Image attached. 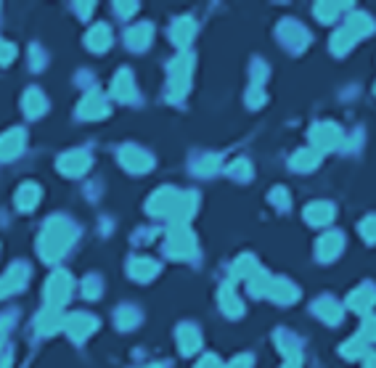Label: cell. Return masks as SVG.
<instances>
[{"label":"cell","mask_w":376,"mask_h":368,"mask_svg":"<svg viewBox=\"0 0 376 368\" xmlns=\"http://www.w3.org/2000/svg\"><path fill=\"white\" fill-rule=\"evenodd\" d=\"M331 215H334V209H331L329 204H323V202L310 204L307 209H305V218H307V222H313V225H323V222H329Z\"/></svg>","instance_id":"ffe728a7"},{"label":"cell","mask_w":376,"mask_h":368,"mask_svg":"<svg viewBox=\"0 0 376 368\" xmlns=\"http://www.w3.org/2000/svg\"><path fill=\"white\" fill-rule=\"evenodd\" d=\"M16 48L11 43H6V40H0V64H8V61L14 59Z\"/></svg>","instance_id":"f1b7e54d"},{"label":"cell","mask_w":376,"mask_h":368,"mask_svg":"<svg viewBox=\"0 0 376 368\" xmlns=\"http://www.w3.org/2000/svg\"><path fill=\"white\" fill-rule=\"evenodd\" d=\"M3 281V289H6V295H11V292H19L21 286H24V281H27V270L21 265H14L8 273H6V279Z\"/></svg>","instance_id":"d6986e66"},{"label":"cell","mask_w":376,"mask_h":368,"mask_svg":"<svg viewBox=\"0 0 376 368\" xmlns=\"http://www.w3.org/2000/svg\"><path fill=\"white\" fill-rule=\"evenodd\" d=\"M120 159H122V164H125L127 170H133V173H143V170H149L151 164H154L149 154H146V151H141L138 146L122 148Z\"/></svg>","instance_id":"8992f818"},{"label":"cell","mask_w":376,"mask_h":368,"mask_svg":"<svg viewBox=\"0 0 376 368\" xmlns=\"http://www.w3.org/2000/svg\"><path fill=\"white\" fill-rule=\"evenodd\" d=\"M85 43H88L91 51H98V53H101V51H106V48L111 45V32L106 30L104 24H98V27H93L91 35L85 37Z\"/></svg>","instance_id":"2e32d148"},{"label":"cell","mask_w":376,"mask_h":368,"mask_svg":"<svg viewBox=\"0 0 376 368\" xmlns=\"http://www.w3.org/2000/svg\"><path fill=\"white\" fill-rule=\"evenodd\" d=\"M316 164H318L316 151H300V154L294 157L292 167H294V170H310V167H316Z\"/></svg>","instance_id":"484cf974"},{"label":"cell","mask_w":376,"mask_h":368,"mask_svg":"<svg viewBox=\"0 0 376 368\" xmlns=\"http://www.w3.org/2000/svg\"><path fill=\"white\" fill-rule=\"evenodd\" d=\"M117 8H122V14H130V11H136V6H130V3H117Z\"/></svg>","instance_id":"d590c367"},{"label":"cell","mask_w":376,"mask_h":368,"mask_svg":"<svg viewBox=\"0 0 376 368\" xmlns=\"http://www.w3.org/2000/svg\"><path fill=\"white\" fill-rule=\"evenodd\" d=\"M172 37L181 45H186L194 37V21H191V19H178L175 27H172Z\"/></svg>","instance_id":"7402d4cb"},{"label":"cell","mask_w":376,"mask_h":368,"mask_svg":"<svg viewBox=\"0 0 376 368\" xmlns=\"http://www.w3.org/2000/svg\"><path fill=\"white\" fill-rule=\"evenodd\" d=\"M361 234L368 238V241H376V218H371V220H366L361 225Z\"/></svg>","instance_id":"f546056e"},{"label":"cell","mask_w":376,"mask_h":368,"mask_svg":"<svg viewBox=\"0 0 376 368\" xmlns=\"http://www.w3.org/2000/svg\"><path fill=\"white\" fill-rule=\"evenodd\" d=\"M154 273H156V265H154L151 260H136V263L130 265V276H133V279H138V281L151 279Z\"/></svg>","instance_id":"603a6c76"},{"label":"cell","mask_w":376,"mask_h":368,"mask_svg":"<svg viewBox=\"0 0 376 368\" xmlns=\"http://www.w3.org/2000/svg\"><path fill=\"white\" fill-rule=\"evenodd\" d=\"M368 368H376V355L371 358V360H368Z\"/></svg>","instance_id":"8d00e7d4"},{"label":"cell","mask_w":376,"mask_h":368,"mask_svg":"<svg viewBox=\"0 0 376 368\" xmlns=\"http://www.w3.org/2000/svg\"><path fill=\"white\" fill-rule=\"evenodd\" d=\"M199 368H220V360H217L215 355H204L202 363H199Z\"/></svg>","instance_id":"1f68e13d"},{"label":"cell","mask_w":376,"mask_h":368,"mask_svg":"<svg viewBox=\"0 0 376 368\" xmlns=\"http://www.w3.org/2000/svg\"><path fill=\"white\" fill-rule=\"evenodd\" d=\"M368 30H371V19H368V16H363V14H352L345 30H339L337 35H334V43L331 45H334V51H347V48L355 43L358 37L368 35Z\"/></svg>","instance_id":"7a4b0ae2"},{"label":"cell","mask_w":376,"mask_h":368,"mask_svg":"<svg viewBox=\"0 0 376 368\" xmlns=\"http://www.w3.org/2000/svg\"><path fill=\"white\" fill-rule=\"evenodd\" d=\"M24 112H27V117H40L43 112L48 109V101H46V96L40 93L37 88H32L27 96H24Z\"/></svg>","instance_id":"4fadbf2b"},{"label":"cell","mask_w":376,"mask_h":368,"mask_svg":"<svg viewBox=\"0 0 376 368\" xmlns=\"http://www.w3.org/2000/svg\"><path fill=\"white\" fill-rule=\"evenodd\" d=\"M37 328H40V334H53L56 328H64V318L59 315V310L56 308L43 310L40 318H37Z\"/></svg>","instance_id":"9a60e30c"},{"label":"cell","mask_w":376,"mask_h":368,"mask_svg":"<svg viewBox=\"0 0 376 368\" xmlns=\"http://www.w3.org/2000/svg\"><path fill=\"white\" fill-rule=\"evenodd\" d=\"M361 339H376V318H368L366 324H363V331H361Z\"/></svg>","instance_id":"4dcf8cb0"},{"label":"cell","mask_w":376,"mask_h":368,"mask_svg":"<svg viewBox=\"0 0 376 368\" xmlns=\"http://www.w3.org/2000/svg\"><path fill=\"white\" fill-rule=\"evenodd\" d=\"M172 98H181L186 85H188V56H181V59L172 64Z\"/></svg>","instance_id":"9c48e42d"},{"label":"cell","mask_w":376,"mask_h":368,"mask_svg":"<svg viewBox=\"0 0 376 368\" xmlns=\"http://www.w3.org/2000/svg\"><path fill=\"white\" fill-rule=\"evenodd\" d=\"M104 114H106V103L98 93H91V96H85V98H82V103H80V117L101 119Z\"/></svg>","instance_id":"30bf717a"},{"label":"cell","mask_w":376,"mask_h":368,"mask_svg":"<svg viewBox=\"0 0 376 368\" xmlns=\"http://www.w3.org/2000/svg\"><path fill=\"white\" fill-rule=\"evenodd\" d=\"M376 302V292L371 289V286H363V289H358V292H352L350 295V299H347V305L352 310H368L371 305Z\"/></svg>","instance_id":"e0dca14e"},{"label":"cell","mask_w":376,"mask_h":368,"mask_svg":"<svg viewBox=\"0 0 376 368\" xmlns=\"http://www.w3.org/2000/svg\"><path fill=\"white\" fill-rule=\"evenodd\" d=\"M72 238H75V231L69 228V222L59 220V218L51 220L46 225L43 236H40V257L48 260V263H56L61 254L69 249Z\"/></svg>","instance_id":"6da1fadb"},{"label":"cell","mask_w":376,"mask_h":368,"mask_svg":"<svg viewBox=\"0 0 376 368\" xmlns=\"http://www.w3.org/2000/svg\"><path fill=\"white\" fill-rule=\"evenodd\" d=\"M21 148H24V133L19 128L0 135V159H14L21 154Z\"/></svg>","instance_id":"52a82bcc"},{"label":"cell","mask_w":376,"mask_h":368,"mask_svg":"<svg viewBox=\"0 0 376 368\" xmlns=\"http://www.w3.org/2000/svg\"><path fill=\"white\" fill-rule=\"evenodd\" d=\"M111 93H114L120 101H130V98L136 96V85H133L130 72H125V69H122V72L114 77V82H111Z\"/></svg>","instance_id":"7c38bea8"},{"label":"cell","mask_w":376,"mask_h":368,"mask_svg":"<svg viewBox=\"0 0 376 368\" xmlns=\"http://www.w3.org/2000/svg\"><path fill=\"white\" fill-rule=\"evenodd\" d=\"M178 339H181V350L186 355L194 353L196 347H199V331L191 328V326H183L181 331H178Z\"/></svg>","instance_id":"44dd1931"},{"label":"cell","mask_w":376,"mask_h":368,"mask_svg":"<svg viewBox=\"0 0 376 368\" xmlns=\"http://www.w3.org/2000/svg\"><path fill=\"white\" fill-rule=\"evenodd\" d=\"M37 199H40V189H37L35 183H27V186H21V189L16 191V207H19V209H35Z\"/></svg>","instance_id":"ac0fdd59"},{"label":"cell","mask_w":376,"mask_h":368,"mask_svg":"<svg viewBox=\"0 0 376 368\" xmlns=\"http://www.w3.org/2000/svg\"><path fill=\"white\" fill-rule=\"evenodd\" d=\"M339 249H342V236L339 234H329L318 241V257L321 260H334Z\"/></svg>","instance_id":"5bb4252c"},{"label":"cell","mask_w":376,"mask_h":368,"mask_svg":"<svg viewBox=\"0 0 376 368\" xmlns=\"http://www.w3.org/2000/svg\"><path fill=\"white\" fill-rule=\"evenodd\" d=\"M138 321V315L133 313V310H120V315H117V324H120V328H133Z\"/></svg>","instance_id":"83f0119b"},{"label":"cell","mask_w":376,"mask_h":368,"mask_svg":"<svg viewBox=\"0 0 376 368\" xmlns=\"http://www.w3.org/2000/svg\"><path fill=\"white\" fill-rule=\"evenodd\" d=\"M215 167H217V159H215V157H207L204 162L199 164V173H212Z\"/></svg>","instance_id":"836d02e7"},{"label":"cell","mask_w":376,"mask_h":368,"mask_svg":"<svg viewBox=\"0 0 376 368\" xmlns=\"http://www.w3.org/2000/svg\"><path fill=\"white\" fill-rule=\"evenodd\" d=\"M6 295V289H3V281H0V297Z\"/></svg>","instance_id":"74e56055"},{"label":"cell","mask_w":376,"mask_h":368,"mask_svg":"<svg viewBox=\"0 0 376 368\" xmlns=\"http://www.w3.org/2000/svg\"><path fill=\"white\" fill-rule=\"evenodd\" d=\"M249 363H252V360H249L247 355H241L239 360H233V363H231V368H249Z\"/></svg>","instance_id":"e575fe53"},{"label":"cell","mask_w":376,"mask_h":368,"mask_svg":"<svg viewBox=\"0 0 376 368\" xmlns=\"http://www.w3.org/2000/svg\"><path fill=\"white\" fill-rule=\"evenodd\" d=\"M220 302H223V308H226L228 315H239L241 313V302L231 297V286H226V289L220 292Z\"/></svg>","instance_id":"4316f807"},{"label":"cell","mask_w":376,"mask_h":368,"mask_svg":"<svg viewBox=\"0 0 376 368\" xmlns=\"http://www.w3.org/2000/svg\"><path fill=\"white\" fill-rule=\"evenodd\" d=\"M339 138H342L339 128H337V125H331V122L318 125L316 130H313V143H316L318 148H323V151H329V148L337 146V143H339Z\"/></svg>","instance_id":"ba28073f"},{"label":"cell","mask_w":376,"mask_h":368,"mask_svg":"<svg viewBox=\"0 0 376 368\" xmlns=\"http://www.w3.org/2000/svg\"><path fill=\"white\" fill-rule=\"evenodd\" d=\"M231 173H233V175L247 177V175H249V164H247V162H236L233 167H231Z\"/></svg>","instance_id":"d6a6232c"},{"label":"cell","mask_w":376,"mask_h":368,"mask_svg":"<svg viewBox=\"0 0 376 368\" xmlns=\"http://www.w3.org/2000/svg\"><path fill=\"white\" fill-rule=\"evenodd\" d=\"M72 295V279H69V273H64V270H56L51 279H48V286H46V299L51 308L59 310L66 299Z\"/></svg>","instance_id":"3957f363"},{"label":"cell","mask_w":376,"mask_h":368,"mask_svg":"<svg viewBox=\"0 0 376 368\" xmlns=\"http://www.w3.org/2000/svg\"><path fill=\"white\" fill-rule=\"evenodd\" d=\"M91 167V157L85 154V151H69V154H64L59 159V170L64 175H82L85 170Z\"/></svg>","instance_id":"5b68a950"},{"label":"cell","mask_w":376,"mask_h":368,"mask_svg":"<svg viewBox=\"0 0 376 368\" xmlns=\"http://www.w3.org/2000/svg\"><path fill=\"white\" fill-rule=\"evenodd\" d=\"M318 315L326 318L329 324H337L339 315H342V308H339L337 302H331V299H323V302H318Z\"/></svg>","instance_id":"cb8c5ba5"},{"label":"cell","mask_w":376,"mask_h":368,"mask_svg":"<svg viewBox=\"0 0 376 368\" xmlns=\"http://www.w3.org/2000/svg\"><path fill=\"white\" fill-rule=\"evenodd\" d=\"M172 254L175 257H186V254H191L194 252V238L188 236V231H186V225H178L175 231H172Z\"/></svg>","instance_id":"8fae6325"},{"label":"cell","mask_w":376,"mask_h":368,"mask_svg":"<svg viewBox=\"0 0 376 368\" xmlns=\"http://www.w3.org/2000/svg\"><path fill=\"white\" fill-rule=\"evenodd\" d=\"M64 328L69 331V337H72V339L82 342V339L88 337L93 328H96V318H93V315H88V313H75V315L64 318Z\"/></svg>","instance_id":"277c9868"},{"label":"cell","mask_w":376,"mask_h":368,"mask_svg":"<svg viewBox=\"0 0 376 368\" xmlns=\"http://www.w3.org/2000/svg\"><path fill=\"white\" fill-rule=\"evenodd\" d=\"M149 40H151V30L146 24H141V27L127 32V45H133V48H146Z\"/></svg>","instance_id":"d4e9b609"}]
</instances>
